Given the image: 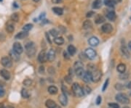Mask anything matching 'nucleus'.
<instances>
[{"mask_svg":"<svg viewBox=\"0 0 131 108\" xmlns=\"http://www.w3.org/2000/svg\"><path fill=\"white\" fill-rule=\"evenodd\" d=\"M36 50V45L34 42L29 41L25 45V51L28 57H32L35 54Z\"/></svg>","mask_w":131,"mask_h":108,"instance_id":"obj_1","label":"nucleus"},{"mask_svg":"<svg viewBox=\"0 0 131 108\" xmlns=\"http://www.w3.org/2000/svg\"><path fill=\"white\" fill-rule=\"evenodd\" d=\"M72 92H73L74 94L76 97H83L85 95L84 92H83V89L77 83L73 84V85H72Z\"/></svg>","mask_w":131,"mask_h":108,"instance_id":"obj_2","label":"nucleus"},{"mask_svg":"<svg viewBox=\"0 0 131 108\" xmlns=\"http://www.w3.org/2000/svg\"><path fill=\"white\" fill-rule=\"evenodd\" d=\"M116 100L118 102H120L122 104H125V105H128L130 103V100L129 98L125 94H122V93H120V94H117L116 95V97H115Z\"/></svg>","mask_w":131,"mask_h":108,"instance_id":"obj_3","label":"nucleus"},{"mask_svg":"<svg viewBox=\"0 0 131 108\" xmlns=\"http://www.w3.org/2000/svg\"><path fill=\"white\" fill-rule=\"evenodd\" d=\"M101 76H102V73L99 70H94L93 71L91 72V77H92V81L93 82H98L101 78Z\"/></svg>","mask_w":131,"mask_h":108,"instance_id":"obj_4","label":"nucleus"},{"mask_svg":"<svg viewBox=\"0 0 131 108\" xmlns=\"http://www.w3.org/2000/svg\"><path fill=\"white\" fill-rule=\"evenodd\" d=\"M1 64L5 67V68H11L12 65V60L10 59L9 57H3L1 59Z\"/></svg>","mask_w":131,"mask_h":108,"instance_id":"obj_5","label":"nucleus"},{"mask_svg":"<svg viewBox=\"0 0 131 108\" xmlns=\"http://www.w3.org/2000/svg\"><path fill=\"white\" fill-rule=\"evenodd\" d=\"M85 54L90 60H94L96 57V55H97L96 52L92 48H87L85 52Z\"/></svg>","mask_w":131,"mask_h":108,"instance_id":"obj_6","label":"nucleus"},{"mask_svg":"<svg viewBox=\"0 0 131 108\" xmlns=\"http://www.w3.org/2000/svg\"><path fill=\"white\" fill-rule=\"evenodd\" d=\"M12 50H13L15 52H16L17 54H22L23 52V46H22V45H21L20 43H19V42H15V43L13 44V46H12Z\"/></svg>","mask_w":131,"mask_h":108,"instance_id":"obj_7","label":"nucleus"},{"mask_svg":"<svg viewBox=\"0 0 131 108\" xmlns=\"http://www.w3.org/2000/svg\"><path fill=\"white\" fill-rule=\"evenodd\" d=\"M38 61L40 63H44L46 61H47V53L44 50H42L39 54H38Z\"/></svg>","mask_w":131,"mask_h":108,"instance_id":"obj_8","label":"nucleus"},{"mask_svg":"<svg viewBox=\"0 0 131 108\" xmlns=\"http://www.w3.org/2000/svg\"><path fill=\"white\" fill-rule=\"evenodd\" d=\"M101 31L105 33H110L113 31V26L110 23H105L102 25Z\"/></svg>","mask_w":131,"mask_h":108,"instance_id":"obj_9","label":"nucleus"},{"mask_svg":"<svg viewBox=\"0 0 131 108\" xmlns=\"http://www.w3.org/2000/svg\"><path fill=\"white\" fill-rule=\"evenodd\" d=\"M82 80L85 83H90L92 81V77H91V73L88 70L85 71L83 76H82Z\"/></svg>","mask_w":131,"mask_h":108,"instance_id":"obj_10","label":"nucleus"},{"mask_svg":"<svg viewBox=\"0 0 131 108\" xmlns=\"http://www.w3.org/2000/svg\"><path fill=\"white\" fill-rule=\"evenodd\" d=\"M59 102L60 103L63 105V106H66L67 104H68V98H67V96L66 94H61L60 96H59Z\"/></svg>","mask_w":131,"mask_h":108,"instance_id":"obj_11","label":"nucleus"},{"mask_svg":"<svg viewBox=\"0 0 131 108\" xmlns=\"http://www.w3.org/2000/svg\"><path fill=\"white\" fill-rule=\"evenodd\" d=\"M47 60L50 62H52L55 59V51L52 49H50L48 53L47 54Z\"/></svg>","mask_w":131,"mask_h":108,"instance_id":"obj_12","label":"nucleus"},{"mask_svg":"<svg viewBox=\"0 0 131 108\" xmlns=\"http://www.w3.org/2000/svg\"><path fill=\"white\" fill-rule=\"evenodd\" d=\"M0 75H1V76L4 78V79H5V80H9V78H10V77H11V76H10V73H9V72L7 70H6V69H2V70H0Z\"/></svg>","mask_w":131,"mask_h":108,"instance_id":"obj_13","label":"nucleus"},{"mask_svg":"<svg viewBox=\"0 0 131 108\" xmlns=\"http://www.w3.org/2000/svg\"><path fill=\"white\" fill-rule=\"evenodd\" d=\"M88 43L91 46H96L98 45L99 44V40L97 37H95V36H93V37H90L88 40Z\"/></svg>","mask_w":131,"mask_h":108,"instance_id":"obj_14","label":"nucleus"},{"mask_svg":"<svg viewBox=\"0 0 131 108\" xmlns=\"http://www.w3.org/2000/svg\"><path fill=\"white\" fill-rule=\"evenodd\" d=\"M106 17L111 20V21H114L117 18V15L116 13L114 10H110L106 13Z\"/></svg>","mask_w":131,"mask_h":108,"instance_id":"obj_15","label":"nucleus"},{"mask_svg":"<svg viewBox=\"0 0 131 108\" xmlns=\"http://www.w3.org/2000/svg\"><path fill=\"white\" fill-rule=\"evenodd\" d=\"M28 36V33L27 31H21V32H19L18 33H17L15 36V39H23L25 38H26L27 36Z\"/></svg>","mask_w":131,"mask_h":108,"instance_id":"obj_16","label":"nucleus"},{"mask_svg":"<svg viewBox=\"0 0 131 108\" xmlns=\"http://www.w3.org/2000/svg\"><path fill=\"white\" fill-rule=\"evenodd\" d=\"M6 31L9 33H12L15 31V25H14L12 21H9L7 23V25H6Z\"/></svg>","mask_w":131,"mask_h":108,"instance_id":"obj_17","label":"nucleus"},{"mask_svg":"<svg viewBox=\"0 0 131 108\" xmlns=\"http://www.w3.org/2000/svg\"><path fill=\"white\" fill-rule=\"evenodd\" d=\"M82 28L83 29L85 30H89V29H91L93 28V23L91 20H85L83 24H82Z\"/></svg>","mask_w":131,"mask_h":108,"instance_id":"obj_18","label":"nucleus"},{"mask_svg":"<svg viewBox=\"0 0 131 108\" xmlns=\"http://www.w3.org/2000/svg\"><path fill=\"white\" fill-rule=\"evenodd\" d=\"M105 21V17L100 15V14H98L96 15L95 17V23L96 24H101V23H103Z\"/></svg>","mask_w":131,"mask_h":108,"instance_id":"obj_19","label":"nucleus"},{"mask_svg":"<svg viewBox=\"0 0 131 108\" xmlns=\"http://www.w3.org/2000/svg\"><path fill=\"white\" fill-rule=\"evenodd\" d=\"M67 52L69 54L70 56H74L77 52V49L74 45H69L67 48Z\"/></svg>","mask_w":131,"mask_h":108,"instance_id":"obj_20","label":"nucleus"},{"mask_svg":"<svg viewBox=\"0 0 131 108\" xmlns=\"http://www.w3.org/2000/svg\"><path fill=\"white\" fill-rule=\"evenodd\" d=\"M9 57L13 61H17L19 60V58H20V54H17L13 50H12V51L9 52Z\"/></svg>","mask_w":131,"mask_h":108,"instance_id":"obj_21","label":"nucleus"},{"mask_svg":"<svg viewBox=\"0 0 131 108\" xmlns=\"http://www.w3.org/2000/svg\"><path fill=\"white\" fill-rule=\"evenodd\" d=\"M45 105L47 108H55L57 106L55 102L52 100H47L45 102Z\"/></svg>","mask_w":131,"mask_h":108,"instance_id":"obj_22","label":"nucleus"},{"mask_svg":"<svg viewBox=\"0 0 131 108\" xmlns=\"http://www.w3.org/2000/svg\"><path fill=\"white\" fill-rule=\"evenodd\" d=\"M52 12L58 15H62L63 14V9L61 7H52Z\"/></svg>","mask_w":131,"mask_h":108,"instance_id":"obj_23","label":"nucleus"},{"mask_svg":"<svg viewBox=\"0 0 131 108\" xmlns=\"http://www.w3.org/2000/svg\"><path fill=\"white\" fill-rule=\"evenodd\" d=\"M117 70L121 74L122 73H125V72L126 70V65L125 64H123V63H120V64L118 65V66L117 68Z\"/></svg>","mask_w":131,"mask_h":108,"instance_id":"obj_24","label":"nucleus"},{"mask_svg":"<svg viewBox=\"0 0 131 108\" xmlns=\"http://www.w3.org/2000/svg\"><path fill=\"white\" fill-rule=\"evenodd\" d=\"M102 7V1L101 0H95L93 3V9H100Z\"/></svg>","mask_w":131,"mask_h":108,"instance_id":"obj_25","label":"nucleus"},{"mask_svg":"<svg viewBox=\"0 0 131 108\" xmlns=\"http://www.w3.org/2000/svg\"><path fill=\"white\" fill-rule=\"evenodd\" d=\"M58 88H57L56 86H50L48 87V92H49L50 94H52V95L56 94L58 93Z\"/></svg>","mask_w":131,"mask_h":108,"instance_id":"obj_26","label":"nucleus"},{"mask_svg":"<svg viewBox=\"0 0 131 108\" xmlns=\"http://www.w3.org/2000/svg\"><path fill=\"white\" fill-rule=\"evenodd\" d=\"M54 42L58 45H62L64 43V39L61 36H57L54 39Z\"/></svg>","mask_w":131,"mask_h":108,"instance_id":"obj_27","label":"nucleus"},{"mask_svg":"<svg viewBox=\"0 0 131 108\" xmlns=\"http://www.w3.org/2000/svg\"><path fill=\"white\" fill-rule=\"evenodd\" d=\"M121 51H122V54H123L125 56H126L127 57H129V56H130V52H129V51H128V49L125 45H122V47H121Z\"/></svg>","mask_w":131,"mask_h":108,"instance_id":"obj_28","label":"nucleus"},{"mask_svg":"<svg viewBox=\"0 0 131 108\" xmlns=\"http://www.w3.org/2000/svg\"><path fill=\"white\" fill-rule=\"evenodd\" d=\"M85 73V70L83 69V68H77L75 70V73L78 77H82L83 74Z\"/></svg>","mask_w":131,"mask_h":108,"instance_id":"obj_29","label":"nucleus"},{"mask_svg":"<svg viewBox=\"0 0 131 108\" xmlns=\"http://www.w3.org/2000/svg\"><path fill=\"white\" fill-rule=\"evenodd\" d=\"M104 4L109 7H114V5L116 4L114 0H104Z\"/></svg>","mask_w":131,"mask_h":108,"instance_id":"obj_30","label":"nucleus"},{"mask_svg":"<svg viewBox=\"0 0 131 108\" xmlns=\"http://www.w3.org/2000/svg\"><path fill=\"white\" fill-rule=\"evenodd\" d=\"M11 20L12 22H18L19 20V14L15 12V13H13L12 15H11Z\"/></svg>","mask_w":131,"mask_h":108,"instance_id":"obj_31","label":"nucleus"},{"mask_svg":"<svg viewBox=\"0 0 131 108\" xmlns=\"http://www.w3.org/2000/svg\"><path fill=\"white\" fill-rule=\"evenodd\" d=\"M32 28H33V24L28 23V24H26V25H25L23 26V31L28 32L30 30H31V29H32Z\"/></svg>","mask_w":131,"mask_h":108,"instance_id":"obj_32","label":"nucleus"},{"mask_svg":"<svg viewBox=\"0 0 131 108\" xmlns=\"http://www.w3.org/2000/svg\"><path fill=\"white\" fill-rule=\"evenodd\" d=\"M83 66H84L83 63H82V62H80V61H77V62L74 63V70H76V69H77V68H83Z\"/></svg>","mask_w":131,"mask_h":108,"instance_id":"obj_33","label":"nucleus"},{"mask_svg":"<svg viewBox=\"0 0 131 108\" xmlns=\"http://www.w3.org/2000/svg\"><path fill=\"white\" fill-rule=\"evenodd\" d=\"M21 96L23 98H28L29 97V94L28 92V91L25 89H23L21 91Z\"/></svg>","mask_w":131,"mask_h":108,"instance_id":"obj_34","label":"nucleus"},{"mask_svg":"<svg viewBox=\"0 0 131 108\" xmlns=\"http://www.w3.org/2000/svg\"><path fill=\"white\" fill-rule=\"evenodd\" d=\"M82 89H83V92H84V94H90L91 92H92L91 88L89 87L88 86H85V87L82 88Z\"/></svg>","mask_w":131,"mask_h":108,"instance_id":"obj_35","label":"nucleus"},{"mask_svg":"<svg viewBox=\"0 0 131 108\" xmlns=\"http://www.w3.org/2000/svg\"><path fill=\"white\" fill-rule=\"evenodd\" d=\"M50 35H52L53 37H57L58 36V31H57V30H55V29H51L50 31Z\"/></svg>","mask_w":131,"mask_h":108,"instance_id":"obj_36","label":"nucleus"},{"mask_svg":"<svg viewBox=\"0 0 131 108\" xmlns=\"http://www.w3.org/2000/svg\"><path fill=\"white\" fill-rule=\"evenodd\" d=\"M23 85L26 86H29L32 84V81H31V79H26V80L23 81Z\"/></svg>","mask_w":131,"mask_h":108,"instance_id":"obj_37","label":"nucleus"},{"mask_svg":"<svg viewBox=\"0 0 131 108\" xmlns=\"http://www.w3.org/2000/svg\"><path fill=\"white\" fill-rule=\"evenodd\" d=\"M109 78H107V79H106V81H105V83H104V86H103V88H102V92H105V91H106V89H107V87H108V86H109Z\"/></svg>","mask_w":131,"mask_h":108,"instance_id":"obj_38","label":"nucleus"},{"mask_svg":"<svg viewBox=\"0 0 131 108\" xmlns=\"http://www.w3.org/2000/svg\"><path fill=\"white\" fill-rule=\"evenodd\" d=\"M64 79H65V81H66V82L67 83V84H71V81H72V78H71V76H65V78H64Z\"/></svg>","mask_w":131,"mask_h":108,"instance_id":"obj_39","label":"nucleus"},{"mask_svg":"<svg viewBox=\"0 0 131 108\" xmlns=\"http://www.w3.org/2000/svg\"><path fill=\"white\" fill-rule=\"evenodd\" d=\"M109 106L111 108H120V105L117 103H109Z\"/></svg>","mask_w":131,"mask_h":108,"instance_id":"obj_40","label":"nucleus"},{"mask_svg":"<svg viewBox=\"0 0 131 108\" xmlns=\"http://www.w3.org/2000/svg\"><path fill=\"white\" fill-rule=\"evenodd\" d=\"M93 15H95V12H94L93 11H90V12H88L87 13L86 17H93Z\"/></svg>","mask_w":131,"mask_h":108,"instance_id":"obj_41","label":"nucleus"},{"mask_svg":"<svg viewBox=\"0 0 131 108\" xmlns=\"http://www.w3.org/2000/svg\"><path fill=\"white\" fill-rule=\"evenodd\" d=\"M101 100H102L101 97V96H98V97H97V99H96V105H101Z\"/></svg>","mask_w":131,"mask_h":108,"instance_id":"obj_42","label":"nucleus"},{"mask_svg":"<svg viewBox=\"0 0 131 108\" xmlns=\"http://www.w3.org/2000/svg\"><path fill=\"white\" fill-rule=\"evenodd\" d=\"M4 94H5V91H4V89L0 86V97H4Z\"/></svg>","mask_w":131,"mask_h":108,"instance_id":"obj_43","label":"nucleus"},{"mask_svg":"<svg viewBox=\"0 0 131 108\" xmlns=\"http://www.w3.org/2000/svg\"><path fill=\"white\" fill-rule=\"evenodd\" d=\"M6 39L5 35L3 33H0V41H4Z\"/></svg>","mask_w":131,"mask_h":108,"instance_id":"obj_44","label":"nucleus"},{"mask_svg":"<svg viewBox=\"0 0 131 108\" xmlns=\"http://www.w3.org/2000/svg\"><path fill=\"white\" fill-rule=\"evenodd\" d=\"M115 87H116V89H118V90H122V89L124 88V86H123L122 84H116Z\"/></svg>","mask_w":131,"mask_h":108,"instance_id":"obj_45","label":"nucleus"},{"mask_svg":"<svg viewBox=\"0 0 131 108\" xmlns=\"http://www.w3.org/2000/svg\"><path fill=\"white\" fill-rule=\"evenodd\" d=\"M44 66H40L39 68V73H44Z\"/></svg>","mask_w":131,"mask_h":108,"instance_id":"obj_46","label":"nucleus"},{"mask_svg":"<svg viewBox=\"0 0 131 108\" xmlns=\"http://www.w3.org/2000/svg\"><path fill=\"white\" fill-rule=\"evenodd\" d=\"M69 54L68 53V52H66L65 51V52H63V56H64V58H65V59H67V60H68V59H69Z\"/></svg>","mask_w":131,"mask_h":108,"instance_id":"obj_47","label":"nucleus"},{"mask_svg":"<svg viewBox=\"0 0 131 108\" xmlns=\"http://www.w3.org/2000/svg\"><path fill=\"white\" fill-rule=\"evenodd\" d=\"M46 36H47V39L48 42H49L50 44H52V41H50V37H49V35L47 34V33H46Z\"/></svg>","mask_w":131,"mask_h":108,"instance_id":"obj_48","label":"nucleus"},{"mask_svg":"<svg viewBox=\"0 0 131 108\" xmlns=\"http://www.w3.org/2000/svg\"><path fill=\"white\" fill-rule=\"evenodd\" d=\"M127 88L128 89H131V81H130L128 84H127Z\"/></svg>","mask_w":131,"mask_h":108,"instance_id":"obj_49","label":"nucleus"},{"mask_svg":"<svg viewBox=\"0 0 131 108\" xmlns=\"http://www.w3.org/2000/svg\"><path fill=\"white\" fill-rule=\"evenodd\" d=\"M128 49L131 50V41L129 42V43H128Z\"/></svg>","mask_w":131,"mask_h":108,"instance_id":"obj_50","label":"nucleus"},{"mask_svg":"<svg viewBox=\"0 0 131 108\" xmlns=\"http://www.w3.org/2000/svg\"><path fill=\"white\" fill-rule=\"evenodd\" d=\"M0 108H4V105L2 103H0Z\"/></svg>","mask_w":131,"mask_h":108,"instance_id":"obj_51","label":"nucleus"},{"mask_svg":"<svg viewBox=\"0 0 131 108\" xmlns=\"http://www.w3.org/2000/svg\"><path fill=\"white\" fill-rule=\"evenodd\" d=\"M115 1V3H119V2H121L122 0H114Z\"/></svg>","mask_w":131,"mask_h":108,"instance_id":"obj_52","label":"nucleus"},{"mask_svg":"<svg viewBox=\"0 0 131 108\" xmlns=\"http://www.w3.org/2000/svg\"><path fill=\"white\" fill-rule=\"evenodd\" d=\"M14 108L13 107H12V106H7V108Z\"/></svg>","mask_w":131,"mask_h":108,"instance_id":"obj_53","label":"nucleus"},{"mask_svg":"<svg viewBox=\"0 0 131 108\" xmlns=\"http://www.w3.org/2000/svg\"><path fill=\"white\" fill-rule=\"evenodd\" d=\"M34 1H35V2H38V1H39V0H33Z\"/></svg>","mask_w":131,"mask_h":108,"instance_id":"obj_54","label":"nucleus"},{"mask_svg":"<svg viewBox=\"0 0 131 108\" xmlns=\"http://www.w3.org/2000/svg\"><path fill=\"white\" fill-rule=\"evenodd\" d=\"M55 108H61V107H59V106H58V105H57V106H56V107H55Z\"/></svg>","mask_w":131,"mask_h":108,"instance_id":"obj_55","label":"nucleus"},{"mask_svg":"<svg viewBox=\"0 0 131 108\" xmlns=\"http://www.w3.org/2000/svg\"><path fill=\"white\" fill-rule=\"evenodd\" d=\"M129 108L128 107H125V108Z\"/></svg>","mask_w":131,"mask_h":108,"instance_id":"obj_56","label":"nucleus"},{"mask_svg":"<svg viewBox=\"0 0 131 108\" xmlns=\"http://www.w3.org/2000/svg\"><path fill=\"white\" fill-rule=\"evenodd\" d=\"M3 1V0H0V1Z\"/></svg>","mask_w":131,"mask_h":108,"instance_id":"obj_57","label":"nucleus"}]
</instances>
